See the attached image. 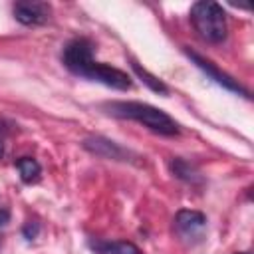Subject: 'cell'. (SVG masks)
<instances>
[{
  "label": "cell",
  "instance_id": "cell-1",
  "mask_svg": "<svg viewBox=\"0 0 254 254\" xmlns=\"http://www.w3.org/2000/svg\"><path fill=\"white\" fill-rule=\"evenodd\" d=\"M103 109L113 115V117H123V119H133L137 123H143L147 129L159 133V135H179V125L175 119H171L165 111L141 103V101H111L105 103Z\"/></svg>",
  "mask_w": 254,
  "mask_h": 254
},
{
  "label": "cell",
  "instance_id": "cell-2",
  "mask_svg": "<svg viewBox=\"0 0 254 254\" xmlns=\"http://www.w3.org/2000/svg\"><path fill=\"white\" fill-rule=\"evenodd\" d=\"M190 20L202 40L218 44L226 38V14L220 4L210 0L196 2L190 8Z\"/></svg>",
  "mask_w": 254,
  "mask_h": 254
},
{
  "label": "cell",
  "instance_id": "cell-3",
  "mask_svg": "<svg viewBox=\"0 0 254 254\" xmlns=\"http://www.w3.org/2000/svg\"><path fill=\"white\" fill-rule=\"evenodd\" d=\"M62 62H64V65L71 73L83 75V71L93 64V44L87 38H75V40H71L64 48Z\"/></svg>",
  "mask_w": 254,
  "mask_h": 254
},
{
  "label": "cell",
  "instance_id": "cell-4",
  "mask_svg": "<svg viewBox=\"0 0 254 254\" xmlns=\"http://www.w3.org/2000/svg\"><path fill=\"white\" fill-rule=\"evenodd\" d=\"M81 77H87L91 81H99V83H103L107 87L121 89V91L131 87V79H129V75L125 71H121L117 67H111V65H105V64H99V62H93L83 71Z\"/></svg>",
  "mask_w": 254,
  "mask_h": 254
},
{
  "label": "cell",
  "instance_id": "cell-5",
  "mask_svg": "<svg viewBox=\"0 0 254 254\" xmlns=\"http://www.w3.org/2000/svg\"><path fill=\"white\" fill-rule=\"evenodd\" d=\"M185 54H187V56H189V58H190V60H192V62H194V64H196V65H198V67H200V69H202V71H204V73H206L210 79H214L218 85H222L224 89L234 91V93H238V95L250 97V95H248V91H246V89H244V87H242L238 81H234V79H232L228 73L220 71V69H218V67H216V65H214L210 60H206V58L198 56L196 52H190L189 48H185Z\"/></svg>",
  "mask_w": 254,
  "mask_h": 254
},
{
  "label": "cell",
  "instance_id": "cell-6",
  "mask_svg": "<svg viewBox=\"0 0 254 254\" xmlns=\"http://www.w3.org/2000/svg\"><path fill=\"white\" fill-rule=\"evenodd\" d=\"M14 18L24 24V26H40L50 20L52 8L46 2H16L14 8Z\"/></svg>",
  "mask_w": 254,
  "mask_h": 254
},
{
  "label": "cell",
  "instance_id": "cell-7",
  "mask_svg": "<svg viewBox=\"0 0 254 254\" xmlns=\"http://www.w3.org/2000/svg\"><path fill=\"white\" fill-rule=\"evenodd\" d=\"M83 149L89 151L95 157L101 159H113V161H127L129 151H125L123 147H119L115 141H109L105 137H87L83 139Z\"/></svg>",
  "mask_w": 254,
  "mask_h": 254
},
{
  "label": "cell",
  "instance_id": "cell-8",
  "mask_svg": "<svg viewBox=\"0 0 254 254\" xmlns=\"http://www.w3.org/2000/svg\"><path fill=\"white\" fill-rule=\"evenodd\" d=\"M206 226V216L198 210H179L175 216V228L183 236H196Z\"/></svg>",
  "mask_w": 254,
  "mask_h": 254
},
{
  "label": "cell",
  "instance_id": "cell-9",
  "mask_svg": "<svg viewBox=\"0 0 254 254\" xmlns=\"http://www.w3.org/2000/svg\"><path fill=\"white\" fill-rule=\"evenodd\" d=\"M169 167H171V173H173L177 179L185 181V183H190V185H198V183H202V175L198 173V169L192 167L190 163L183 161V159H173Z\"/></svg>",
  "mask_w": 254,
  "mask_h": 254
},
{
  "label": "cell",
  "instance_id": "cell-10",
  "mask_svg": "<svg viewBox=\"0 0 254 254\" xmlns=\"http://www.w3.org/2000/svg\"><path fill=\"white\" fill-rule=\"evenodd\" d=\"M16 167H18V173H20L22 183L32 185V183H38V181H40L42 167H40V163H38L36 159H32V157H22V159H18Z\"/></svg>",
  "mask_w": 254,
  "mask_h": 254
},
{
  "label": "cell",
  "instance_id": "cell-11",
  "mask_svg": "<svg viewBox=\"0 0 254 254\" xmlns=\"http://www.w3.org/2000/svg\"><path fill=\"white\" fill-rule=\"evenodd\" d=\"M131 67H133V71L137 73V77H139V79H141L145 85H149V87H151L155 93H161V95H167V93H169V87H167V85H165V83H163L159 77L151 75V73H149L145 67H141L137 62H131Z\"/></svg>",
  "mask_w": 254,
  "mask_h": 254
},
{
  "label": "cell",
  "instance_id": "cell-12",
  "mask_svg": "<svg viewBox=\"0 0 254 254\" xmlns=\"http://www.w3.org/2000/svg\"><path fill=\"white\" fill-rule=\"evenodd\" d=\"M93 248H97L101 254H141V250L133 244V242H109V244H93Z\"/></svg>",
  "mask_w": 254,
  "mask_h": 254
},
{
  "label": "cell",
  "instance_id": "cell-13",
  "mask_svg": "<svg viewBox=\"0 0 254 254\" xmlns=\"http://www.w3.org/2000/svg\"><path fill=\"white\" fill-rule=\"evenodd\" d=\"M38 232H40V224H38L36 220H28V222L24 224V228H22V234H24V238H28V240H34V238L38 236Z\"/></svg>",
  "mask_w": 254,
  "mask_h": 254
},
{
  "label": "cell",
  "instance_id": "cell-14",
  "mask_svg": "<svg viewBox=\"0 0 254 254\" xmlns=\"http://www.w3.org/2000/svg\"><path fill=\"white\" fill-rule=\"evenodd\" d=\"M8 220H10V210H8V208H4V206H0V228H2Z\"/></svg>",
  "mask_w": 254,
  "mask_h": 254
},
{
  "label": "cell",
  "instance_id": "cell-15",
  "mask_svg": "<svg viewBox=\"0 0 254 254\" xmlns=\"http://www.w3.org/2000/svg\"><path fill=\"white\" fill-rule=\"evenodd\" d=\"M4 155V145H2V141H0V157Z\"/></svg>",
  "mask_w": 254,
  "mask_h": 254
},
{
  "label": "cell",
  "instance_id": "cell-16",
  "mask_svg": "<svg viewBox=\"0 0 254 254\" xmlns=\"http://www.w3.org/2000/svg\"><path fill=\"white\" fill-rule=\"evenodd\" d=\"M236 254H250V252H236Z\"/></svg>",
  "mask_w": 254,
  "mask_h": 254
}]
</instances>
